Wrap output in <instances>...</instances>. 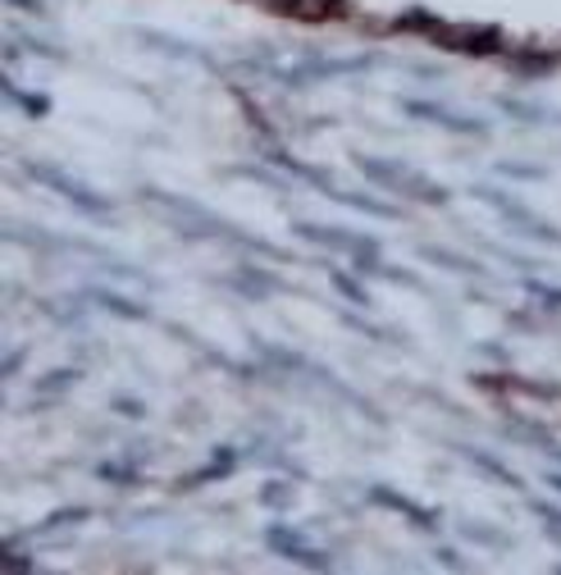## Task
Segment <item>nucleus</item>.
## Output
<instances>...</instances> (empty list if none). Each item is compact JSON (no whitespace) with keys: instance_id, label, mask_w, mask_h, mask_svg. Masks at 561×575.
Wrapping results in <instances>:
<instances>
[{"instance_id":"22","label":"nucleus","mask_w":561,"mask_h":575,"mask_svg":"<svg viewBox=\"0 0 561 575\" xmlns=\"http://www.w3.org/2000/svg\"><path fill=\"white\" fill-rule=\"evenodd\" d=\"M338 320L348 324V329H356V334H365L370 343H393V347H407V343H402V339L393 334V329H384V324H370V320H361V316H352V311H338Z\"/></svg>"},{"instance_id":"16","label":"nucleus","mask_w":561,"mask_h":575,"mask_svg":"<svg viewBox=\"0 0 561 575\" xmlns=\"http://www.w3.org/2000/svg\"><path fill=\"white\" fill-rule=\"evenodd\" d=\"M133 37H138V42H146L151 51H161V55H174V59H193V65H210V55H206V51H193L187 42H178V37H165V33H151V27H138Z\"/></svg>"},{"instance_id":"25","label":"nucleus","mask_w":561,"mask_h":575,"mask_svg":"<svg viewBox=\"0 0 561 575\" xmlns=\"http://www.w3.org/2000/svg\"><path fill=\"white\" fill-rule=\"evenodd\" d=\"M82 375L78 371H51L42 384H37V392H42V398H51V392H55V398H59V392H65V388H74Z\"/></svg>"},{"instance_id":"4","label":"nucleus","mask_w":561,"mask_h":575,"mask_svg":"<svg viewBox=\"0 0 561 575\" xmlns=\"http://www.w3.org/2000/svg\"><path fill=\"white\" fill-rule=\"evenodd\" d=\"M23 174L33 178V184H42V188H51L55 197H65L78 215H91V220H106L110 215V197L106 192H97L91 184H82L78 174H69L65 165H55V161H23Z\"/></svg>"},{"instance_id":"11","label":"nucleus","mask_w":561,"mask_h":575,"mask_svg":"<svg viewBox=\"0 0 561 575\" xmlns=\"http://www.w3.org/2000/svg\"><path fill=\"white\" fill-rule=\"evenodd\" d=\"M416 256H420V261H429V265H439V269H448V275H465V279H493V269H484L480 261L461 256V252L439 247V242H425V247H416Z\"/></svg>"},{"instance_id":"29","label":"nucleus","mask_w":561,"mask_h":575,"mask_svg":"<svg viewBox=\"0 0 561 575\" xmlns=\"http://www.w3.org/2000/svg\"><path fill=\"white\" fill-rule=\"evenodd\" d=\"M0 566H6L10 575H14V571H23V575H28V571H37V562L28 557V553H14V543H6V562H0Z\"/></svg>"},{"instance_id":"32","label":"nucleus","mask_w":561,"mask_h":575,"mask_svg":"<svg viewBox=\"0 0 561 575\" xmlns=\"http://www.w3.org/2000/svg\"><path fill=\"white\" fill-rule=\"evenodd\" d=\"M433 557H439V566H443V571H465V566H471V562H465L457 549H439Z\"/></svg>"},{"instance_id":"17","label":"nucleus","mask_w":561,"mask_h":575,"mask_svg":"<svg viewBox=\"0 0 561 575\" xmlns=\"http://www.w3.org/2000/svg\"><path fill=\"white\" fill-rule=\"evenodd\" d=\"M457 534H461V539H471V543H480V549H497V553L516 549V539H512L507 530H497V526H480V521H457Z\"/></svg>"},{"instance_id":"21","label":"nucleus","mask_w":561,"mask_h":575,"mask_svg":"<svg viewBox=\"0 0 561 575\" xmlns=\"http://www.w3.org/2000/svg\"><path fill=\"white\" fill-rule=\"evenodd\" d=\"M82 521H91V511H87V507H65V511H51V517H46L42 526H33V530H28V539H33V534H55V530H74V526H82Z\"/></svg>"},{"instance_id":"18","label":"nucleus","mask_w":561,"mask_h":575,"mask_svg":"<svg viewBox=\"0 0 561 575\" xmlns=\"http://www.w3.org/2000/svg\"><path fill=\"white\" fill-rule=\"evenodd\" d=\"M497 110H503V114H516V124H535V129H543V124H557V114H552L548 106H535V101L497 97Z\"/></svg>"},{"instance_id":"10","label":"nucleus","mask_w":561,"mask_h":575,"mask_svg":"<svg viewBox=\"0 0 561 575\" xmlns=\"http://www.w3.org/2000/svg\"><path fill=\"white\" fill-rule=\"evenodd\" d=\"M457 457H465V462H471L480 475L497 479V484H503V489H512V494H520V489H525L520 475H516L503 457H493V452H484V447H475V443H457Z\"/></svg>"},{"instance_id":"3","label":"nucleus","mask_w":561,"mask_h":575,"mask_svg":"<svg viewBox=\"0 0 561 575\" xmlns=\"http://www.w3.org/2000/svg\"><path fill=\"white\" fill-rule=\"evenodd\" d=\"M480 206H488L493 215H503L507 224H512V233L516 237H525V242H543V247H561V229H552L543 215H535L520 197H512L507 188H493V184H471L465 188Z\"/></svg>"},{"instance_id":"26","label":"nucleus","mask_w":561,"mask_h":575,"mask_svg":"<svg viewBox=\"0 0 561 575\" xmlns=\"http://www.w3.org/2000/svg\"><path fill=\"white\" fill-rule=\"evenodd\" d=\"M6 97H10V101H19V106H23L28 114H33V119H42V114L51 110V101H46V97H33V92H19L14 82H6Z\"/></svg>"},{"instance_id":"27","label":"nucleus","mask_w":561,"mask_h":575,"mask_svg":"<svg viewBox=\"0 0 561 575\" xmlns=\"http://www.w3.org/2000/svg\"><path fill=\"white\" fill-rule=\"evenodd\" d=\"M233 174H242V178H256V184H265V188H274V192H288V178H278L274 169H256V165H242V169H233Z\"/></svg>"},{"instance_id":"9","label":"nucleus","mask_w":561,"mask_h":575,"mask_svg":"<svg viewBox=\"0 0 561 575\" xmlns=\"http://www.w3.org/2000/svg\"><path fill=\"white\" fill-rule=\"evenodd\" d=\"M82 301H91V307H101V311H110L119 320H146L151 316L146 301L119 292V288H106V284H82Z\"/></svg>"},{"instance_id":"35","label":"nucleus","mask_w":561,"mask_h":575,"mask_svg":"<svg viewBox=\"0 0 561 575\" xmlns=\"http://www.w3.org/2000/svg\"><path fill=\"white\" fill-rule=\"evenodd\" d=\"M543 484H548V489L561 498V466H557V471H548V475H543Z\"/></svg>"},{"instance_id":"24","label":"nucleus","mask_w":561,"mask_h":575,"mask_svg":"<svg viewBox=\"0 0 561 575\" xmlns=\"http://www.w3.org/2000/svg\"><path fill=\"white\" fill-rule=\"evenodd\" d=\"M520 288H525V297H535L539 307H548V311H561V288L557 284H543V279H520Z\"/></svg>"},{"instance_id":"5","label":"nucleus","mask_w":561,"mask_h":575,"mask_svg":"<svg viewBox=\"0 0 561 575\" xmlns=\"http://www.w3.org/2000/svg\"><path fill=\"white\" fill-rule=\"evenodd\" d=\"M293 237L310 242V247H324V252H342V256H352V265L384 256V247H380V242H374L370 233L338 229V224H320V220H293Z\"/></svg>"},{"instance_id":"15","label":"nucleus","mask_w":561,"mask_h":575,"mask_svg":"<svg viewBox=\"0 0 561 575\" xmlns=\"http://www.w3.org/2000/svg\"><path fill=\"white\" fill-rule=\"evenodd\" d=\"M329 201H333V206H352V210H361V215H374V220H402V210H397L393 201L365 197V192H342V188H333Z\"/></svg>"},{"instance_id":"33","label":"nucleus","mask_w":561,"mask_h":575,"mask_svg":"<svg viewBox=\"0 0 561 575\" xmlns=\"http://www.w3.org/2000/svg\"><path fill=\"white\" fill-rule=\"evenodd\" d=\"M19 366H23V347H19V352H6V379H14Z\"/></svg>"},{"instance_id":"14","label":"nucleus","mask_w":561,"mask_h":575,"mask_svg":"<svg viewBox=\"0 0 561 575\" xmlns=\"http://www.w3.org/2000/svg\"><path fill=\"white\" fill-rule=\"evenodd\" d=\"M448 51H461V55H493L503 33L497 27H461V33H448Z\"/></svg>"},{"instance_id":"20","label":"nucleus","mask_w":561,"mask_h":575,"mask_svg":"<svg viewBox=\"0 0 561 575\" xmlns=\"http://www.w3.org/2000/svg\"><path fill=\"white\" fill-rule=\"evenodd\" d=\"M329 284H333V292L338 297H348L352 307H361V311H370L374 301H370V288L356 279V275H348V269H329Z\"/></svg>"},{"instance_id":"1","label":"nucleus","mask_w":561,"mask_h":575,"mask_svg":"<svg viewBox=\"0 0 561 575\" xmlns=\"http://www.w3.org/2000/svg\"><path fill=\"white\" fill-rule=\"evenodd\" d=\"M155 215H165L169 229H178L183 237H197V242H229V247H246V252H256V256H274V261H288V252H278L274 242L256 237V233H242L238 224H229L224 215H215L210 206L193 201V197H183V192H165V188H142L138 192Z\"/></svg>"},{"instance_id":"23","label":"nucleus","mask_w":561,"mask_h":575,"mask_svg":"<svg viewBox=\"0 0 561 575\" xmlns=\"http://www.w3.org/2000/svg\"><path fill=\"white\" fill-rule=\"evenodd\" d=\"M493 174H503V178H520V184H543L548 169L543 165H525V161H497Z\"/></svg>"},{"instance_id":"28","label":"nucleus","mask_w":561,"mask_h":575,"mask_svg":"<svg viewBox=\"0 0 561 575\" xmlns=\"http://www.w3.org/2000/svg\"><path fill=\"white\" fill-rule=\"evenodd\" d=\"M261 502L265 507H293V489H288L284 479H270L265 489H261Z\"/></svg>"},{"instance_id":"2","label":"nucleus","mask_w":561,"mask_h":575,"mask_svg":"<svg viewBox=\"0 0 561 575\" xmlns=\"http://www.w3.org/2000/svg\"><path fill=\"white\" fill-rule=\"evenodd\" d=\"M356 169L370 178L380 192H393L402 201H420V206H448L452 192L443 184H433L429 174L411 169L407 161H393V156H356Z\"/></svg>"},{"instance_id":"34","label":"nucleus","mask_w":561,"mask_h":575,"mask_svg":"<svg viewBox=\"0 0 561 575\" xmlns=\"http://www.w3.org/2000/svg\"><path fill=\"white\" fill-rule=\"evenodd\" d=\"M6 5H19L23 14H42V0H6Z\"/></svg>"},{"instance_id":"8","label":"nucleus","mask_w":561,"mask_h":575,"mask_svg":"<svg viewBox=\"0 0 561 575\" xmlns=\"http://www.w3.org/2000/svg\"><path fill=\"white\" fill-rule=\"evenodd\" d=\"M365 498H370V502H380V507H388V511H402V517H407V526H416V530H425V534H433V530L443 526V521H439V511H433V507L411 502L407 494L388 489V484H370Z\"/></svg>"},{"instance_id":"36","label":"nucleus","mask_w":561,"mask_h":575,"mask_svg":"<svg viewBox=\"0 0 561 575\" xmlns=\"http://www.w3.org/2000/svg\"><path fill=\"white\" fill-rule=\"evenodd\" d=\"M543 452H548V457H552V462H557V466H561V443H548V447H543Z\"/></svg>"},{"instance_id":"6","label":"nucleus","mask_w":561,"mask_h":575,"mask_svg":"<svg viewBox=\"0 0 561 575\" xmlns=\"http://www.w3.org/2000/svg\"><path fill=\"white\" fill-rule=\"evenodd\" d=\"M265 549L274 557L301 566V571H333V557L320 549V543H310L301 530H293L288 521H270L265 526Z\"/></svg>"},{"instance_id":"30","label":"nucleus","mask_w":561,"mask_h":575,"mask_svg":"<svg viewBox=\"0 0 561 575\" xmlns=\"http://www.w3.org/2000/svg\"><path fill=\"white\" fill-rule=\"evenodd\" d=\"M97 475L101 479H114V484H138V466H97Z\"/></svg>"},{"instance_id":"13","label":"nucleus","mask_w":561,"mask_h":575,"mask_svg":"<svg viewBox=\"0 0 561 575\" xmlns=\"http://www.w3.org/2000/svg\"><path fill=\"white\" fill-rule=\"evenodd\" d=\"M229 284L242 292V297H265V292H288V284L278 279V275H270V269H261V265H238L233 275H229Z\"/></svg>"},{"instance_id":"7","label":"nucleus","mask_w":561,"mask_h":575,"mask_svg":"<svg viewBox=\"0 0 561 575\" xmlns=\"http://www.w3.org/2000/svg\"><path fill=\"white\" fill-rule=\"evenodd\" d=\"M402 110H407L411 119H420V124H433V129H443V133H465V137H484L488 124L475 114H461L443 101H420V97H402Z\"/></svg>"},{"instance_id":"19","label":"nucleus","mask_w":561,"mask_h":575,"mask_svg":"<svg viewBox=\"0 0 561 575\" xmlns=\"http://www.w3.org/2000/svg\"><path fill=\"white\" fill-rule=\"evenodd\" d=\"M242 466V452H233L229 443H220L215 447V462L206 466V471H197V475H187L183 484H206V479H224V475H233Z\"/></svg>"},{"instance_id":"12","label":"nucleus","mask_w":561,"mask_h":575,"mask_svg":"<svg viewBox=\"0 0 561 575\" xmlns=\"http://www.w3.org/2000/svg\"><path fill=\"white\" fill-rule=\"evenodd\" d=\"M265 161H270V165H278V169H288L293 178H301V184H310V188H316L320 197H329V192L338 188V184H333V178H329L320 165H306V161L288 156V151H278V146H270V151H265Z\"/></svg>"},{"instance_id":"31","label":"nucleus","mask_w":561,"mask_h":575,"mask_svg":"<svg viewBox=\"0 0 561 575\" xmlns=\"http://www.w3.org/2000/svg\"><path fill=\"white\" fill-rule=\"evenodd\" d=\"M110 407H114V416H129V420H142V416H146V407H142L138 398H114Z\"/></svg>"}]
</instances>
